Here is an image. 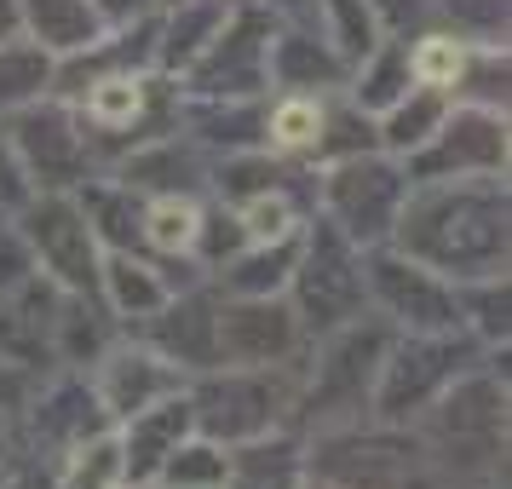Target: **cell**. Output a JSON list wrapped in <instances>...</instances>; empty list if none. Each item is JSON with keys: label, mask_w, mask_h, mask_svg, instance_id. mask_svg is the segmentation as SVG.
Listing matches in <instances>:
<instances>
[{"label": "cell", "mask_w": 512, "mask_h": 489, "mask_svg": "<svg viewBox=\"0 0 512 489\" xmlns=\"http://www.w3.org/2000/svg\"><path fill=\"white\" fill-rule=\"evenodd\" d=\"M397 254L449 282L507 271V185L501 179H426L409 185L392 225Z\"/></svg>", "instance_id": "obj_1"}, {"label": "cell", "mask_w": 512, "mask_h": 489, "mask_svg": "<svg viewBox=\"0 0 512 489\" xmlns=\"http://www.w3.org/2000/svg\"><path fill=\"white\" fill-rule=\"evenodd\" d=\"M420 449L432 466H455L461 478L495 484L507 466V374H455L426 409H420Z\"/></svg>", "instance_id": "obj_2"}, {"label": "cell", "mask_w": 512, "mask_h": 489, "mask_svg": "<svg viewBox=\"0 0 512 489\" xmlns=\"http://www.w3.org/2000/svg\"><path fill=\"white\" fill-rule=\"evenodd\" d=\"M392 346V328H380L369 317H351V323L328 328L323 351H317V369H311V386H305L300 409L323 432H340V426H363L374 397V374H380V357Z\"/></svg>", "instance_id": "obj_3"}, {"label": "cell", "mask_w": 512, "mask_h": 489, "mask_svg": "<svg viewBox=\"0 0 512 489\" xmlns=\"http://www.w3.org/2000/svg\"><path fill=\"white\" fill-rule=\"evenodd\" d=\"M466 357H472V340H466L461 328H443V334H403V340H392L386 357H380L369 409L386 420V426L415 420L420 409L466 369Z\"/></svg>", "instance_id": "obj_4"}, {"label": "cell", "mask_w": 512, "mask_h": 489, "mask_svg": "<svg viewBox=\"0 0 512 489\" xmlns=\"http://www.w3.org/2000/svg\"><path fill=\"white\" fill-rule=\"evenodd\" d=\"M432 472H438L432 455L415 438H403L397 426H386V432L340 426V432H323V443H317V478L340 489H438Z\"/></svg>", "instance_id": "obj_5"}, {"label": "cell", "mask_w": 512, "mask_h": 489, "mask_svg": "<svg viewBox=\"0 0 512 489\" xmlns=\"http://www.w3.org/2000/svg\"><path fill=\"white\" fill-rule=\"evenodd\" d=\"M18 213H24L18 236L35 271L64 294H98V236L70 190H35Z\"/></svg>", "instance_id": "obj_6"}, {"label": "cell", "mask_w": 512, "mask_h": 489, "mask_svg": "<svg viewBox=\"0 0 512 489\" xmlns=\"http://www.w3.org/2000/svg\"><path fill=\"white\" fill-rule=\"evenodd\" d=\"M288 288H294V317H300V328L328 334V328L363 317L369 282H363V254H357V242L340 236L323 219L317 236H311V242L300 248V259H294Z\"/></svg>", "instance_id": "obj_7"}, {"label": "cell", "mask_w": 512, "mask_h": 489, "mask_svg": "<svg viewBox=\"0 0 512 489\" xmlns=\"http://www.w3.org/2000/svg\"><path fill=\"white\" fill-rule=\"evenodd\" d=\"M409 196V173L392 162V156H369L357 150L323 179V208L328 225L363 248H380L397 225V208Z\"/></svg>", "instance_id": "obj_8"}, {"label": "cell", "mask_w": 512, "mask_h": 489, "mask_svg": "<svg viewBox=\"0 0 512 489\" xmlns=\"http://www.w3.org/2000/svg\"><path fill=\"white\" fill-rule=\"evenodd\" d=\"M409 185L426 179H501L507 173V110H478V104H449L438 133L409 150Z\"/></svg>", "instance_id": "obj_9"}, {"label": "cell", "mask_w": 512, "mask_h": 489, "mask_svg": "<svg viewBox=\"0 0 512 489\" xmlns=\"http://www.w3.org/2000/svg\"><path fill=\"white\" fill-rule=\"evenodd\" d=\"M190 397V426L202 432V438L213 443H259L265 432H277L282 409L294 403V397L277 392V380H271V369H231L225 363V374H213L196 386Z\"/></svg>", "instance_id": "obj_10"}, {"label": "cell", "mask_w": 512, "mask_h": 489, "mask_svg": "<svg viewBox=\"0 0 512 489\" xmlns=\"http://www.w3.org/2000/svg\"><path fill=\"white\" fill-rule=\"evenodd\" d=\"M363 282L380 300V311L409 334H443L461 328V305H455V282L426 271L420 259L397 254V248H369L363 254Z\"/></svg>", "instance_id": "obj_11"}, {"label": "cell", "mask_w": 512, "mask_h": 489, "mask_svg": "<svg viewBox=\"0 0 512 489\" xmlns=\"http://www.w3.org/2000/svg\"><path fill=\"white\" fill-rule=\"evenodd\" d=\"M6 133H12V150H18V162H24V173H29L35 190H70V185L87 179L93 150H87L81 121H75L64 104L35 98V104H24V110L12 116Z\"/></svg>", "instance_id": "obj_12"}, {"label": "cell", "mask_w": 512, "mask_h": 489, "mask_svg": "<svg viewBox=\"0 0 512 489\" xmlns=\"http://www.w3.org/2000/svg\"><path fill=\"white\" fill-rule=\"evenodd\" d=\"M300 334L305 328L282 294L219 305V363H231V369H277L300 351Z\"/></svg>", "instance_id": "obj_13"}, {"label": "cell", "mask_w": 512, "mask_h": 489, "mask_svg": "<svg viewBox=\"0 0 512 489\" xmlns=\"http://www.w3.org/2000/svg\"><path fill=\"white\" fill-rule=\"evenodd\" d=\"M265 52H271V29L259 12H242V18H225V29L208 41V52L190 64V93L196 98H248L259 93L265 75Z\"/></svg>", "instance_id": "obj_14"}, {"label": "cell", "mask_w": 512, "mask_h": 489, "mask_svg": "<svg viewBox=\"0 0 512 489\" xmlns=\"http://www.w3.org/2000/svg\"><path fill=\"white\" fill-rule=\"evenodd\" d=\"M93 363H98L93 397L110 420H127L139 409H150V403H162V397L185 392V369L167 363L156 346H110V351H98Z\"/></svg>", "instance_id": "obj_15"}, {"label": "cell", "mask_w": 512, "mask_h": 489, "mask_svg": "<svg viewBox=\"0 0 512 489\" xmlns=\"http://www.w3.org/2000/svg\"><path fill=\"white\" fill-rule=\"evenodd\" d=\"M144 323H150V340H144V346H156L167 363L196 369V374L219 369V305L213 300H202V294L167 300L162 311L144 317Z\"/></svg>", "instance_id": "obj_16"}, {"label": "cell", "mask_w": 512, "mask_h": 489, "mask_svg": "<svg viewBox=\"0 0 512 489\" xmlns=\"http://www.w3.org/2000/svg\"><path fill=\"white\" fill-rule=\"evenodd\" d=\"M121 432V461H127V484H156V472L162 461L179 449V438H190L196 426H190V397H162V403H150L139 415H127L116 426Z\"/></svg>", "instance_id": "obj_17"}, {"label": "cell", "mask_w": 512, "mask_h": 489, "mask_svg": "<svg viewBox=\"0 0 512 489\" xmlns=\"http://www.w3.org/2000/svg\"><path fill=\"white\" fill-rule=\"evenodd\" d=\"M24 29L52 58H75L110 35V18L98 12V0H24Z\"/></svg>", "instance_id": "obj_18"}, {"label": "cell", "mask_w": 512, "mask_h": 489, "mask_svg": "<svg viewBox=\"0 0 512 489\" xmlns=\"http://www.w3.org/2000/svg\"><path fill=\"white\" fill-rule=\"evenodd\" d=\"M98 294L110 300V311L116 317H156L167 300H173V288H167V277L150 265V259H139L133 248H110V254H98Z\"/></svg>", "instance_id": "obj_19"}, {"label": "cell", "mask_w": 512, "mask_h": 489, "mask_svg": "<svg viewBox=\"0 0 512 489\" xmlns=\"http://www.w3.org/2000/svg\"><path fill=\"white\" fill-rule=\"evenodd\" d=\"M449 104H455V98L443 93V87L409 81V93L392 98V104L380 110V144H386V156H409V150H420V144L438 133V121L449 116Z\"/></svg>", "instance_id": "obj_20"}, {"label": "cell", "mask_w": 512, "mask_h": 489, "mask_svg": "<svg viewBox=\"0 0 512 489\" xmlns=\"http://www.w3.org/2000/svg\"><path fill=\"white\" fill-rule=\"evenodd\" d=\"M265 75H271L277 87H288V93H305V87H328V81H340V75H346V64L328 52V41L288 29V35H271Z\"/></svg>", "instance_id": "obj_21"}, {"label": "cell", "mask_w": 512, "mask_h": 489, "mask_svg": "<svg viewBox=\"0 0 512 489\" xmlns=\"http://www.w3.org/2000/svg\"><path fill=\"white\" fill-rule=\"evenodd\" d=\"M294 259H300V242L282 236V242H254L242 259H231L219 271V288L231 300H254V294H282L288 277H294Z\"/></svg>", "instance_id": "obj_22"}, {"label": "cell", "mask_w": 512, "mask_h": 489, "mask_svg": "<svg viewBox=\"0 0 512 489\" xmlns=\"http://www.w3.org/2000/svg\"><path fill=\"white\" fill-rule=\"evenodd\" d=\"M58 87V58L35 41H0V110H24Z\"/></svg>", "instance_id": "obj_23"}, {"label": "cell", "mask_w": 512, "mask_h": 489, "mask_svg": "<svg viewBox=\"0 0 512 489\" xmlns=\"http://www.w3.org/2000/svg\"><path fill=\"white\" fill-rule=\"evenodd\" d=\"M87 121L98 133H133V127H144L150 121V81L133 70L87 81Z\"/></svg>", "instance_id": "obj_24"}, {"label": "cell", "mask_w": 512, "mask_h": 489, "mask_svg": "<svg viewBox=\"0 0 512 489\" xmlns=\"http://www.w3.org/2000/svg\"><path fill=\"white\" fill-rule=\"evenodd\" d=\"M317 12H323L328 52H334L346 70H357V64L386 41V35H380V6H374V0H317Z\"/></svg>", "instance_id": "obj_25"}, {"label": "cell", "mask_w": 512, "mask_h": 489, "mask_svg": "<svg viewBox=\"0 0 512 489\" xmlns=\"http://www.w3.org/2000/svg\"><path fill=\"white\" fill-rule=\"evenodd\" d=\"M127 484V461H121V432L116 426H98L81 443H70L64 472L52 489H121Z\"/></svg>", "instance_id": "obj_26"}, {"label": "cell", "mask_w": 512, "mask_h": 489, "mask_svg": "<svg viewBox=\"0 0 512 489\" xmlns=\"http://www.w3.org/2000/svg\"><path fill=\"white\" fill-rule=\"evenodd\" d=\"M98 426H110V415L98 409L93 386H75V380H64V386H52L47 403H35V432L47 443H81L87 432H98Z\"/></svg>", "instance_id": "obj_27"}, {"label": "cell", "mask_w": 512, "mask_h": 489, "mask_svg": "<svg viewBox=\"0 0 512 489\" xmlns=\"http://www.w3.org/2000/svg\"><path fill=\"white\" fill-rule=\"evenodd\" d=\"M225 6L219 0H179V12H173V24L162 29V47H156V58H162V70H190L202 52H208V41L225 29Z\"/></svg>", "instance_id": "obj_28"}, {"label": "cell", "mask_w": 512, "mask_h": 489, "mask_svg": "<svg viewBox=\"0 0 512 489\" xmlns=\"http://www.w3.org/2000/svg\"><path fill=\"white\" fill-rule=\"evenodd\" d=\"M156 484H167V489H231V449L202 438V432H190L162 461Z\"/></svg>", "instance_id": "obj_29"}, {"label": "cell", "mask_w": 512, "mask_h": 489, "mask_svg": "<svg viewBox=\"0 0 512 489\" xmlns=\"http://www.w3.org/2000/svg\"><path fill=\"white\" fill-rule=\"evenodd\" d=\"M139 236L162 254H196L202 248V208L190 196H156L139 213Z\"/></svg>", "instance_id": "obj_30"}, {"label": "cell", "mask_w": 512, "mask_h": 489, "mask_svg": "<svg viewBox=\"0 0 512 489\" xmlns=\"http://www.w3.org/2000/svg\"><path fill=\"white\" fill-rule=\"evenodd\" d=\"M409 81H415V70H409V47H397V41H380V47L357 64V104L363 110H386L392 98L409 93Z\"/></svg>", "instance_id": "obj_31"}, {"label": "cell", "mask_w": 512, "mask_h": 489, "mask_svg": "<svg viewBox=\"0 0 512 489\" xmlns=\"http://www.w3.org/2000/svg\"><path fill=\"white\" fill-rule=\"evenodd\" d=\"M323 104L311 93H288L271 104V116H265V139L277 144V150H317L323 139Z\"/></svg>", "instance_id": "obj_32"}, {"label": "cell", "mask_w": 512, "mask_h": 489, "mask_svg": "<svg viewBox=\"0 0 512 489\" xmlns=\"http://www.w3.org/2000/svg\"><path fill=\"white\" fill-rule=\"evenodd\" d=\"M236 225H242V242H282V236H300V219H294V202L282 190H254L242 208H236Z\"/></svg>", "instance_id": "obj_33"}, {"label": "cell", "mask_w": 512, "mask_h": 489, "mask_svg": "<svg viewBox=\"0 0 512 489\" xmlns=\"http://www.w3.org/2000/svg\"><path fill=\"white\" fill-rule=\"evenodd\" d=\"M449 24L472 47H507V0H438Z\"/></svg>", "instance_id": "obj_34"}, {"label": "cell", "mask_w": 512, "mask_h": 489, "mask_svg": "<svg viewBox=\"0 0 512 489\" xmlns=\"http://www.w3.org/2000/svg\"><path fill=\"white\" fill-rule=\"evenodd\" d=\"M29 277H35V259H29L24 236L0 225V300H6V294H18Z\"/></svg>", "instance_id": "obj_35"}, {"label": "cell", "mask_w": 512, "mask_h": 489, "mask_svg": "<svg viewBox=\"0 0 512 489\" xmlns=\"http://www.w3.org/2000/svg\"><path fill=\"white\" fill-rule=\"evenodd\" d=\"M29 196H35V185H29L18 150H12V133L0 127V208H24Z\"/></svg>", "instance_id": "obj_36"}, {"label": "cell", "mask_w": 512, "mask_h": 489, "mask_svg": "<svg viewBox=\"0 0 512 489\" xmlns=\"http://www.w3.org/2000/svg\"><path fill=\"white\" fill-rule=\"evenodd\" d=\"M24 29V0H0V41H12Z\"/></svg>", "instance_id": "obj_37"}, {"label": "cell", "mask_w": 512, "mask_h": 489, "mask_svg": "<svg viewBox=\"0 0 512 489\" xmlns=\"http://www.w3.org/2000/svg\"><path fill=\"white\" fill-rule=\"evenodd\" d=\"M0 489H52V484H47V478H41V472H29V466H24V472L12 466V472L0 478Z\"/></svg>", "instance_id": "obj_38"}, {"label": "cell", "mask_w": 512, "mask_h": 489, "mask_svg": "<svg viewBox=\"0 0 512 489\" xmlns=\"http://www.w3.org/2000/svg\"><path fill=\"white\" fill-rule=\"evenodd\" d=\"M139 6H144V0H98V12H104L110 24H116V18H133Z\"/></svg>", "instance_id": "obj_39"}, {"label": "cell", "mask_w": 512, "mask_h": 489, "mask_svg": "<svg viewBox=\"0 0 512 489\" xmlns=\"http://www.w3.org/2000/svg\"><path fill=\"white\" fill-rule=\"evenodd\" d=\"M12 472V426H6V415H0V478Z\"/></svg>", "instance_id": "obj_40"}, {"label": "cell", "mask_w": 512, "mask_h": 489, "mask_svg": "<svg viewBox=\"0 0 512 489\" xmlns=\"http://www.w3.org/2000/svg\"><path fill=\"white\" fill-rule=\"evenodd\" d=\"M265 6H277V12H300V6H311V0H265Z\"/></svg>", "instance_id": "obj_41"}, {"label": "cell", "mask_w": 512, "mask_h": 489, "mask_svg": "<svg viewBox=\"0 0 512 489\" xmlns=\"http://www.w3.org/2000/svg\"><path fill=\"white\" fill-rule=\"evenodd\" d=\"M294 489H340V484H328V478H305V484H294Z\"/></svg>", "instance_id": "obj_42"}, {"label": "cell", "mask_w": 512, "mask_h": 489, "mask_svg": "<svg viewBox=\"0 0 512 489\" xmlns=\"http://www.w3.org/2000/svg\"><path fill=\"white\" fill-rule=\"evenodd\" d=\"M121 489H127V484H121ZM139 489H144V484H139Z\"/></svg>", "instance_id": "obj_43"}]
</instances>
